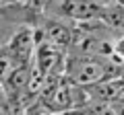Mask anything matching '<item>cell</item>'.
<instances>
[{"label":"cell","mask_w":124,"mask_h":115,"mask_svg":"<svg viewBox=\"0 0 124 115\" xmlns=\"http://www.w3.org/2000/svg\"><path fill=\"white\" fill-rule=\"evenodd\" d=\"M66 78H70L77 86H91L106 78V66L93 58H70L66 64Z\"/></svg>","instance_id":"obj_1"},{"label":"cell","mask_w":124,"mask_h":115,"mask_svg":"<svg viewBox=\"0 0 124 115\" xmlns=\"http://www.w3.org/2000/svg\"><path fill=\"white\" fill-rule=\"evenodd\" d=\"M6 47L10 49V53L15 56L19 64H31L37 51V37L35 29L31 27H23L10 37V41L6 43Z\"/></svg>","instance_id":"obj_2"},{"label":"cell","mask_w":124,"mask_h":115,"mask_svg":"<svg viewBox=\"0 0 124 115\" xmlns=\"http://www.w3.org/2000/svg\"><path fill=\"white\" fill-rule=\"evenodd\" d=\"M101 8L97 0H58V13L72 21H97Z\"/></svg>","instance_id":"obj_3"},{"label":"cell","mask_w":124,"mask_h":115,"mask_svg":"<svg viewBox=\"0 0 124 115\" xmlns=\"http://www.w3.org/2000/svg\"><path fill=\"white\" fill-rule=\"evenodd\" d=\"M62 60V49L56 47V45L48 43V41H41L37 45V51H35V58H33V66H37L44 74H54V70L58 68Z\"/></svg>","instance_id":"obj_4"},{"label":"cell","mask_w":124,"mask_h":115,"mask_svg":"<svg viewBox=\"0 0 124 115\" xmlns=\"http://www.w3.org/2000/svg\"><path fill=\"white\" fill-rule=\"evenodd\" d=\"M106 27L110 29H116V31H124V4L120 2H110V4H103L101 13H99V19Z\"/></svg>","instance_id":"obj_5"},{"label":"cell","mask_w":124,"mask_h":115,"mask_svg":"<svg viewBox=\"0 0 124 115\" xmlns=\"http://www.w3.org/2000/svg\"><path fill=\"white\" fill-rule=\"evenodd\" d=\"M44 41H48V43L64 49L66 45H70L72 35H70V31H68V27L56 23V25H50L48 29H44Z\"/></svg>","instance_id":"obj_6"},{"label":"cell","mask_w":124,"mask_h":115,"mask_svg":"<svg viewBox=\"0 0 124 115\" xmlns=\"http://www.w3.org/2000/svg\"><path fill=\"white\" fill-rule=\"evenodd\" d=\"M17 66H19V62L15 60V56L10 53V49L6 47V45L0 47V82H4Z\"/></svg>","instance_id":"obj_7"},{"label":"cell","mask_w":124,"mask_h":115,"mask_svg":"<svg viewBox=\"0 0 124 115\" xmlns=\"http://www.w3.org/2000/svg\"><path fill=\"white\" fill-rule=\"evenodd\" d=\"M114 56H120V62H124V37H120L118 43H114Z\"/></svg>","instance_id":"obj_8"},{"label":"cell","mask_w":124,"mask_h":115,"mask_svg":"<svg viewBox=\"0 0 124 115\" xmlns=\"http://www.w3.org/2000/svg\"><path fill=\"white\" fill-rule=\"evenodd\" d=\"M0 2H4V4H15V2H19V0H0Z\"/></svg>","instance_id":"obj_9"},{"label":"cell","mask_w":124,"mask_h":115,"mask_svg":"<svg viewBox=\"0 0 124 115\" xmlns=\"http://www.w3.org/2000/svg\"><path fill=\"white\" fill-rule=\"evenodd\" d=\"M99 4H110V2H114V0H97Z\"/></svg>","instance_id":"obj_10"},{"label":"cell","mask_w":124,"mask_h":115,"mask_svg":"<svg viewBox=\"0 0 124 115\" xmlns=\"http://www.w3.org/2000/svg\"><path fill=\"white\" fill-rule=\"evenodd\" d=\"M19 2H21V0H19ZM23 2H25V0H23Z\"/></svg>","instance_id":"obj_11"}]
</instances>
